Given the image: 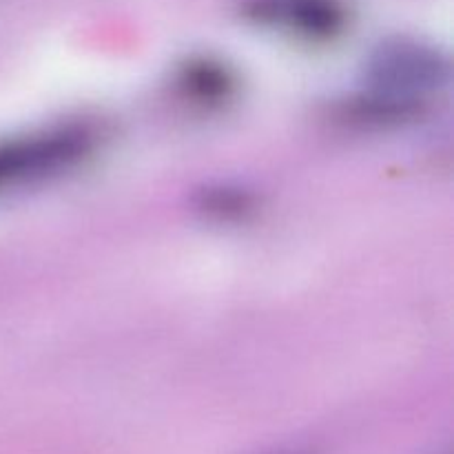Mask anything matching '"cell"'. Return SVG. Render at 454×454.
<instances>
[{
	"mask_svg": "<svg viewBox=\"0 0 454 454\" xmlns=\"http://www.w3.org/2000/svg\"><path fill=\"white\" fill-rule=\"evenodd\" d=\"M89 136L84 131L62 129L43 136L0 145V189L18 184L34 176L56 171L84 153Z\"/></svg>",
	"mask_w": 454,
	"mask_h": 454,
	"instance_id": "6da1fadb",
	"label": "cell"
},
{
	"mask_svg": "<svg viewBox=\"0 0 454 454\" xmlns=\"http://www.w3.org/2000/svg\"><path fill=\"white\" fill-rule=\"evenodd\" d=\"M257 9L270 20L306 34H328L341 22L337 0H257Z\"/></svg>",
	"mask_w": 454,
	"mask_h": 454,
	"instance_id": "7a4b0ae2",
	"label": "cell"
}]
</instances>
